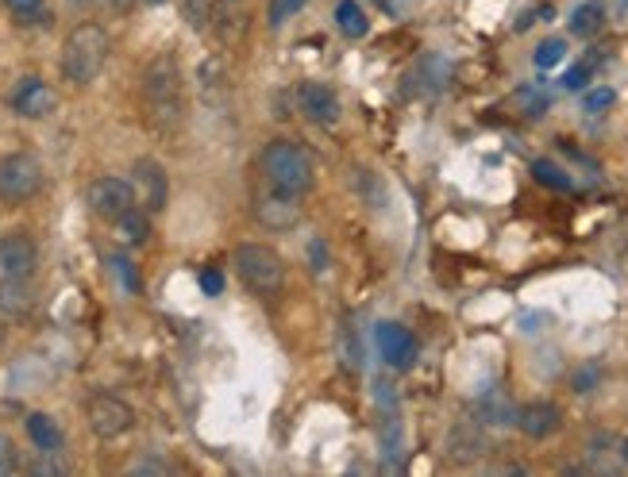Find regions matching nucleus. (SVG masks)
<instances>
[{
    "label": "nucleus",
    "instance_id": "obj_24",
    "mask_svg": "<svg viewBox=\"0 0 628 477\" xmlns=\"http://www.w3.org/2000/svg\"><path fill=\"white\" fill-rule=\"evenodd\" d=\"M532 177H536L540 185H547V189H560V193L571 189V177L563 174V166H555L552 159H536V162H532Z\"/></svg>",
    "mask_w": 628,
    "mask_h": 477
},
{
    "label": "nucleus",
    "instance_id": "obj_35",
    "mask_svg": "<svg viewBox=\"0 0 628 477\" xmlns=\"http://www.w3.org/2000/svg\"><path fill=\"white\" fill-rule=\"evenodd\" d=\"M182 12H185V20H190L193 28H209L212 4H209V0H182Z\"/></svg>",
    "mask_w": 628,
    "mask_h": 477
},
{
    "label": "nucleus",
    "instance_id": "obj_2",
    "mask_svg": "<svg viewBox=\"0 0 628 477\" xmlns=\"http://www.w3.org/2000/svg\"><path fill=\"white\" fill-rule=\"evenodd\" d=\"M108 51H113V39L100 23H77L62 43V77L70 85L97 82L108 62Z\"/></svg>",
    "mask_w": 628,
    "mask_h": 477
},
{
    "label": "nucleus",
    "instance_id": "obj_20",
    "mask_svg": "<svg viewBox=\"0 0 628 477\" xmlns=\"http://www.w3.org/2000/svg\"><path fill=\"white\" fill-rule=\"evenodd\" d=\"M28 435H31V443H35L39 451H58L62 447L58 420L46 416V412H31V416H28Z\"/></svg>",
    "mask_w": 628,
    "mask_h": 477
},
{
    "label": "nucleus",
    "instance_id": "obj_7",
    "mask_svg": "<svg viewBox=\"0 0 628 477\" xmlns=\"http://www.w3.org/2000/svg\"><path fill=\"white\" fill-rule=\"evenodd\" d=\"M85 205L97 220L116 224L131 205H136V189H131L128 177H97L85 193Z\"/></svg>",
    "mask_w": 628,
    "mask_h": 477
},
{
    "label": "nucleus",
    "instance_id": "obj_10",
    "mask_svg": "<svg viewBox=\"0 0 628 477\" xmlns=\"http://www.w3.org/2000/svg\"><path fill=\"white\" fill-rule=\"evenodd\" d=\"M255 220L270 231H289L301 224V197L294 193H281V189H270L255 200Z\"/></svg>",
    "mask_w": 628,
    "mask_h": 477
},
{
    "label": "nucleus",
    "instance_id": "obj_34",
    "mask_svg": "<svg viewBox=\"0 0 628 477\" xmlns=\"http://www.w3.org/2000/svg\"><path fill=\"white\" fill-rule=\"evenodd\" d=\"M8 474H20V451H15L12 440L0 435V477H8Z\"/></svg>",
    "mask_w": 628,
    "mask_h": 477
},
{
    "label": "nucleus",
    "instance_id": "obj_11",
    "mask_svg": "<svg viewBox=\"0 0 628 477\" xmlns=\"http://www.w3.org/2000/svg\"><path fill=\"white\" fill-rule=\"evenodd\" d=\"M209 28H212V35H216L224 46L243 43V35H247V28H251L247 0H212Z\"/></svg>",
    "mask_w": 628,
    "mask_h": 477
},
{
    "label": "nucleus",
    "instance_id": "obj_29",
    "mask_svg": "<svg viewBox=\"0 0 628 477\" xmlns=\"http://www.w3.org/2000/svg\"><path fill=\"white\" fill-rule=\"evenodd\" d=\"M108 265H113V273L120 278L124 293H139V273H136V265H131V258L113 254V258H108Z\"/></svg>",
    "mask_w": 628,
    "mask_h": 477
},
{
    "label": "nucleus",
    "instance_id": "obj_38",
    "mask_svg": "<svg viewBox=\"0 0 628 477\" xmlns=\"http://www.w3.org/2000/svg\"><path fill=\"white\" fill-rule=\"evenodd\" d=\"M201 289H205V293L209 296H220V293H224V273H220V270H201Z\"/></svg>",
    "mask_w": 628,
    "mask_h": 477
},
{
    "label": "nucleus",
    "instance_id": "obj_17",
    "mask_svg": "<svg viewBox=\"0 0 628 477\" xmlns=\"http://www.w3.org/2000/svg\"><path fill=\"white\" fill-rule=\"evenodd\" d=\"M517 427H521L529 440H552L563 427V412L552 401H532L524 409H517Z\"/></svg>",
    "mask_w": 628,
    "mask_h": 477
},
{
    "label": "nucleus",
    "instance_id": "obj_21",
    "mask_svg": "<svg viewBox=\"0 0 628 477\" xmlns=\"http://www.w3.org/2000/svg\"><path fill=\"white\" fill-rule=\"evenodd\" d=\"M478 420H482L486 427H509V424H517V412H513V404L493 389V393H486L482 401H478Z\"/></svg>",
    "mask_w": 628,
    "mask_h": 477
},
{
    "label": "nucleus",
    "instance_id": "obj_28",
    "mask_svg": "<svg viewBox=\"0 0 628 477\" xmlns=\"http://www.w3.org/2000/svg\"><path fill=\"white\" fill-rule=\"evenodd\" d=\"M340 355H343V366H348V370H359V366H363V347H359L351 324H343V332H340Z\"/></svg>",
    "mask_w": 628,
    "mask_h": 477
},
{
    "label": "nucleus",
    "instance_id": "obj_26",
    "mask_svg": "<svg viewBox=\"0 0 628 477\" xmlns=\"http://www.w3.org/2000/svg\"><path fill=\"white\" fill-rule=\"evenodd\" d=\"M305 4H309V0H270V4H266V23H270L274 31L286 28Z\"/></svg>",
    "mask_w": 628,
    "mask_h": 477
},
{
    "label": "nucleus",
    "instance_id": "obj_15",
    "mask_svg": "<svg viewBox=\"0 0 628 477\" xmlns=\"http://www.w3.org/2000/svg\"><path fill=\"white\" fill-rule=\"evenodd\" d=\"M39 250L28 236L0 239V281H28L35 273Z\"/></svg>",
    "mask_w": 628,
    "mask_h": 477
},
{
    "label": "nucleus",
    "instance_id": "obj_8",
    "mask_svg": "<svg viewBox=\"0 0 628 477\" xmlns=\"http://www.w3.org/2000/svg\"><path fill=\"white\" fill-rule=\"evenodd\" d=\"M131 189H136V205L147 208V213H162L170 200V177L167 170L159 166L155 159H139L131 166Z\"/></svg>",
    "mask_w": 628,
    "mask_h": 477
},
{
    "label": "nucleus",
    "instance_id": "obj_4",
    "mask_svg": "<svg viewBox=\"0 0 628 477\" xmlns=\"http://www.w3.org/2000/svg\"><path fill=\"white\" fill-rule=\"evenodd\" d=\"M235 273L240 281L258 296H274L286 285V262L274 247L266 242H240L235 247Z\"/></svg>",
    "mask_w": 628,
    "mask_h": 477
},
{
    "label": "nucleus",
    "instance_id": "obj_18",
    "mask_svg": "<svg viewBox=\"0 0 628 477\" xmlns=\"http://www.w3.org/2000/svg\"><path fill=\"white\" fill-rule=\"evenodd\" d=\"M447 74H451V66H447L439 54H424V58L413 66V74L405 77V82H417V85H405V93H436L439 85L447 82Z\"/></svg>",
    "mask_w": 628,
    "mask_h": 477
},
{
    "label": "nucleus",
    "instance_id": "obj_9",
    "mask_svg": "<svg viewBox=\"0 0 628 477\" xmlns=\"http://www.w3.org/2000/svg\"><path fill=\"white\" fill-rule=\"evenodd\" d=\"M297 108H301L305 120H312L317 128H336L343 116L340 93L324 82H305L301 89H297Z\"/></svg>",
    "mask_w": 628,
    "mask_h": 477
},
{
    "label": "nucleus",
    "instance_id": "obj_16",
    "mask_svg": "<svg viewBox=\"0 0 628 477\" xmlns=\"http://www.w3.org/2000/svg\"><path fill=\"white\" fill-rule=\"evenodd\" d=\"M54 89L43 82V77H23L12 93V112L23 116V120H46L54 112Z\"/></svg>",
    "mask_w": 628,
    "mask_h": 477
},
{
    "label": "nucleus",
    "instance_id": "obj_30",
    "mask_svg": "<svg viewBox=\"0 0 628 477\" xmlns=\"http://www.w3.org/2000/svg\"><path fill=\"white\" fill-rule=\"evenodd\" d=\"M598 381H602V366L598 362H586V366H578V370H575V378H571V389H575V393H594V389H598Z\"/></svg>",
    "mask_w": 628,
    "mask_h": 477
},
{
    "label": "nucleus",
    "instance_id": "obj_12",
    "mask_svg": "<svg viewBox=\"0 0 628 477\" xmlns=\"http://www.w3.org/2000/svg\"><path fill=\"white\" fill-rule=\"evenodd\" d=\"M490 451V440H486V424L482 420H459V424L447 432V458L455 466H470Z\"/></svg>",
    "mask_w": 628,
    "mask_h": 477
},
{
    "label": "nucleus",
    "instance_id": "obj_22",
    "mask_svg": "<svg viewBox=\"0 0 628 477\" xmlns=\"http://www.w3.org/2000/svg\"><path fill=\"white\" fill-rule=\"evenodd\" d=\"M336 28L348 39H363L366 31H371V20H366V12L359 8V0H340V8H336Z\"/></svg>",
    "mask_w": 628,
    "mask_h": 477
},
{
    "label": "nucleus",
    "instance_id": "obj_14",
    "mask_svg": "<svg viewBox=\"0 0 628 477\" xmlns=\"http://www.w3.org/2000/svg\"><path fill=\"white\" fill-rule=\"evenodd\" d=\"M586 470H590V474H621V470H628L621 435L594 432L590 440H586Z\"/></svg>",
    "mask_w": 628,
    "mask_h": 477
},
{
    "label": "nucleus",
    "instance_id": "obj_37",
    "mask_svg": "<svg viewBox=\"0 0 628 477\" xmlns=\"http://www.w3.org/2000/svg\"><path fill=\"white\" fill-rule=\"evenodd\" d=\"M128 474H136V477L170 474V466H167V463H159V458H139V463H131V466H128Z\"/></svg>",
    "mask_w": 628,
    "mask_h": 477
},
{
    "label": "nucleus",
    "instance_id": "obj_27",
    "mask_svg": "<svg viewBox=\"0 0 628 477\" xmlns=\"http://www.w3.org/2000/svg\"><path fill=\"white\" fill-rule=\"evenodd\" d=\"M563 58H567V43H563V39H544V43L536 46V66L540 69L560 66Z\"/></svg>",
    "mask_w": 628,
    "mask_h": 477
},
{
    "label": "nucleus",
    "instance_id": "obj_23",
    "mask_svg": "<svg viewBox=\"0 0 628 477\" xmlns=\"http://www.w3.org/2000/svg\"><path fill=\"white\" fill-rule=\"evenodd\" d=\"M602 28H606V12H602V4H578L575 12H571V35L594 39Z\"/></svg>",
    "mask_w": 628,
    "mask_h": 477
},
{
    "label": "nucleus",
    "instance_id": "obj_33",
    "mask_svg": "<svg viewBox=\"0 0 628 477\" xmlns=\"http://www.w3.org/2000/svg\"><path fill=\"white\" fill-rule=\"evenodd\" d=\"M39 463H31L28 466V474H35V477H58V474H66V466L62 463H54V455H58V451H39Z\"/></svg>",
    "mask_w": 628,
    "mask_h": 477
},
{
    "label": "nucleus",
    "instance_id": "obj_19",
    "mask_svg": "<svg viewBox=\"0 0 628 477\" xmlns=\"http://www.w3.org/2000/svg\"><path fill=\"white\" fill-rule=\"evenodd\" d=\"M116 236H120L124 247H143V242L151 239V213L131 205L128 213L116 220Z\"/></svg>",
    "mask_w": 628,
    "mask_h": 477
},
{
    "label": "nucleus",
    "instance_id": "obj_13",
    "mask_svg": "<svg viewBox=\"0 0 628 477\" xmlns=\"http://www.w3.org/2000/svg\"><path fill=\"white\" fill-rule=\"evenodd\" d=\"M374 339H379V350L382 358H386V366H394V370H409V366L417 362L421 343L405 324H379Z\"/></svg>",
    "mask_w": 628,
    "mask_h": 477
},
{
    "label": "nucleus",
    "instance_id": "obj_39",
    "mask_svg": "<svg viewBox=\"0 0 628 477\" xmlns=\"http://www.w3.org/2000/svg\"><path fill=\"white\" fill-rule=\"evenodd\" d=\"M8 8H12L15 15H28V12H35L39 4H43V0H4Z\"/></svg>",
    "mask_w": 628,
    "mask_h": 477
},
{
    "label": "nucleus",
    "instance_id": "obj_25",
    "mask_svg": "<svg viewBox=\"0 0 628 477\" xmlns=\"http://www.w3.org/2000/svg\"><path fill=\"white\" fill-rule=\"evenodd\" d=\"M0 308L4 312H28L31 308L28 281H0Z\"/></svg>",
    "mask_w": 628,
    "mask_h": 477
},
{
    "label": "nucleus",
    "instance_id": "obj_32",
    "mask_svg": "<svg viewBox=\"0 0 628 477\" xmlns=\"http://www.w3.org/2000/svg\"><path fill=\"white\" fill-rule=\"evenodd\" d=\"M614 100H617V93L609 89V85H602V89H590V93H586L583 108H586V112L598 116V112H606V108H614Z\"/></svg>",
    "mask_w": 628,
    "mask_h": 477
},
{
    "label": "nucleus",
    "instance_id": "obj_3",
    "mask_svg": "<svg viewBox=\"0 0 628 477\" xmlns=\"http://www.w3.org/2000/svg\"><path fill=\"white\" fill-rule=\"evenodd\" d=\"M263 174L270 182V189L305 197L312 189V182H317V162H312L309 147L297 143V139H274L263 151Z\"/></svg>",
    "mask_w": 628,
    "mask_h": 477
},
{
    "label": "nucleus",
    "instance_id": "obj_1",
    "mask_svg": "<svg viewBox=\"0 0 628 477\" xmlns=\"http://www.w3.org/2000/svg\"><path fill=\"white\" fill-rule=\"evenodd\" d=\"M139 100H143V120L155 131H174L185 116V77L182 62L174 54H159L147 62L139 77Z\"/></svg>",
    "mask_w": 628,
    "mask_h": 477
},
{
    "label": "nucleus",
    "instance_id": "obj_31",
    "mask_svg": "<svg viewBox=\"0 0 628 477\" xmlns=\"http://www.w3.org/2000/svg\"><path fill=\"white\" fill-rule=\"evenodd\" d=\"M224 85H227L224 66H220V62H205V66H201V89H205V93H224Z\"/></svg>",
    "mask_w": 628,
    "mask_h": 477
},
{
    "label": "nucleus",
    "instance_id": "obj_36",
    "mask_svg": "<svg viewBox=\"0 0 628 477\" xmlns=\"http://www.w3.org/2000/svg\"><path fill=\"white\" fill-rule=\"evenodd\" d=\"M590 77H594V62H578V66L563 77V85H567V89H586V82H590Z\"/></svg>",
    "mask_w": 628,
    "mask_h": 477
},
{
    "label": "nucleus",
    "instance_id": "obj_40",
    "mask_svg": "<svg viewBox=\"0 0 628 477\" xmlns=\"http://www.w3.org/2000/svg\"><path fill=\"white\" fill-rule=\"evenodd\" d=\"M143 4H167V0H143Z\"/></svg>",
    "mask_w": 628,
    "mask_h": 477
},
{
    "label": "nucleus",
    "instance_id": "obj_6",
    "mask_svg": "<svg viewBox=\"0 0 628 477\" xmlns=\"http://www.w3.org/2000/svg\"><path fill=\"white\" fill-rule=\"evenodd\" d=\"M85 424H89V432L97 435V440H120V435H128L131 427H136V412H131V404L120 401V397L93 393L89 401H85Z\"/></svg>",
    "mask_w": 628,
    "mask_h": 477
},
{
    "label": "nucleus",
    "instance_id": "obj_5",
    "mask_svg": "<svg viewBox=\"0 0 628 477\" xmlns=\"http://www.w3.org/2000/svg\"><path fill=\"white\" fill-rule=\"evenodd\" d=\"M43 189V162L28 151H15L0 159V200L23 205Z\"/></svg>",
    "mask_w": 628,
    "mask_h": 477
}]
</instances>
